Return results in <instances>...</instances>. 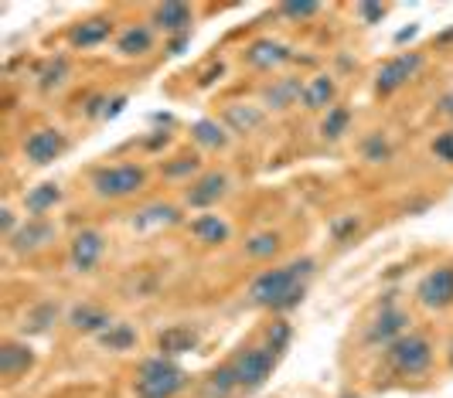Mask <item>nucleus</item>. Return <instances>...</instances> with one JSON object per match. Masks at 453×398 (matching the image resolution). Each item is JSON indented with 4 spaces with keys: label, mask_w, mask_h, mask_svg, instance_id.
Wrapping results in <instances>:
<instances>
[{
    "label": "nucleus",
    "mask_w": 453,
    "mask_h": 398,
    "mask_svg": "<svg viewBox=\"0 0 453 398\" xmlns=\"http://www.w3.org/2000/svg\"><path fill=\"white\" fill-rule=\"evenodd\" d=\"M433 157L443 160V164H453V133H440L433 140Z\"/></svg>",
    "instance_id": "obj_36"
},
{
    "label": "nucleus",
    "mask_w": 453,
    "mask_h": 398,
    "mask_svg": "<svg viewBox=\"0 0 453 398\" xmlns=\"http://www.w3.org/2000/svg\"><path fill=\"white\" fill-rule=\"evenodd\" d=\"M450 364H453V351H450Z\"/></svg>",
    "instance_id": "obj_45"
},
{
    "label": "nucleus",
    "mask_w": 453,
    "mask_h": 398,
    "mask_svg": "<svg viewBox=\"0 0 453 398\" xmlns=\"http://www.w3.org/2000/svg\"><path fill=\"white\" fill-rule=\"evenodd\" d=\"M65 79H68V58H62V55H58V58H51V62L38 72V86L45 88V92L48 88L65 86Z\"/></svg>",
    "instance_id": "obj_33"
},
{
    "label": "nucleus",
    "mask_w": 453,
    "mask_h": 398,
    "mask_svg": "<svg viewBox=\"0 0 453 398\" xmlns=\"http://www.w3.org/2000/svg\"><path fill=\"white\" fill-rule=\"evenodd\" d=\"M300 96H303L300 79H276V82L266 88V106H270V110H290L294 103H300Z\"/></svg>",
    "instance_id": "obj_25"
},
{
    "label": "nucleus",
    "mask_w": 453,
    "mask_h": 398,
    "mask_svg": "<svg viewBox=\"0 0 453 398\" xmlns=\"http://www.w3.org/2000/svg\"><path fill=\"white\" fill-rule=\"evenodd\" d=\"M341 398H362V395H341Z\"/></svg>",
    "instance_id": "obj_44"
},
{
    "label": "nucleus",
    "mask_w": 453,
    "mask_h": 398,
    "mask_svg": "<svg viewBox=\"0 0 453 398\" xmlns=\"http://www.w3.org/2000/svg\"><path fill=\"white\" fill-rule=\"evenodd\" d=\"M290 58H294L290 48L273 42V38H259V42H252L250 48H246V65L259 68V72H273V68L287 65Z\"/></svg>",
    "instance_id": "obj_10"
},
{
    "label": "nucleus",
    "mask_w": 453,
    "mask_h": 398,
    "mask_svg": "<svg viewBox=\"0 0 453 398\" xmlns=\"http://www.w3.org/2000/svg\"><path fill=\"white\" fill-rule=\"evenodd\" d=\"M119 55H127V58H134V55H147L150 48H154V31L147 27V24H134V27H127L123 34H119Z\"/></svg>",
    "instance_id": "obj_23"
},
{
    "label": "nucleus",
    "mask_w": 453,
    "mask_h": 398,
    "mask_svg": "<svg viewBox=\"0 0 453 398\" xmlns=\"http://www.w3.org/2000/svg\"><path fill=\"white\" fill-rule=\"evenodd\" d=\"M314 272V259H294V263L280 265V269H266L263 276H256L250 287V300L256 307L270 310H290L303 300L307 293V279Z\"/></svg>",
    "instance_id": "obj_1"
},
{
    "label": "nucleus",
    "mask_w": 453,
    "mask_h": 398,
    "mask_svg": "<svg viewBox=\"0 0 453 398\" xmlns=\"http://www.w3.org/2000/svg\"><path fill=\"white\" fill-rule=\"evenodd\" d=\"M436 110L443 112L447 119H453V88H450V92H443V96H440V103H436Z\"/></svg>",
    "instance_id": "obj_39"
},
{
    "label": "nucleus",
    "mask_w": 453,
    "mask_h": 398,
    "mask_svg": "<svg viewBox=\"0 0 453 398\" xmlns=\"http://www.w3.org/2000/svg\"><path fill=\"white\" fill-rule=\"evenodd\" d=\"M423 55L419 51H406V55H395V58H388L386 65L375 72V88L382 92V96H392V92H399L403 86H409L416 75H419V68H423Z\"/></svg>",
    "instance_id": "obj_6"
},
{
    "label": "nucleus",
    "mask_w": 453,
    "mask_h": 398,
    "mask_svg": "<svg viewBox=\"0 0 453 398\" xmlns=\"http://www.w3.org/2000/svg\"><path fill=\"white\" fill-rule=\"evenodd\" d=\"M406 324H409L406 313L388 303V307H382V313L375 317V324L368 327V341H372V344H386L388 348L392 341H399V337L406 333Z\"/></svg>",
    "instance_id": "obj_11"
},
{
    "label": "nucleus",
    "mask_w": 453,
    "mask_h": 398,
    "mask_svg": "<svg viewBox=\"0 0 453 398\" xmlns=\"http://www.w3.org/2000/svg\"><path fill=\"white\" fill-rule=\"evenodd\" d=\"M358 14H362L365 24H379L382 18H386V7H382V4H362Z\"/></svg>",
    "instance_id": "obj_38"
},
{
    "label": "nucleus",
    "mask_w": 453,
    "mask_h": 398,
    "mask_svg": "<svg viewBox=\"0 0 453 398\" xmlns=\"http://www.w3.org/2000/svg\"><path fill=\"white\" fill-rule=\"evenodd\" d=\"M99 344H103L106 351H130L136 344V331L130 324H113L106 333H99Z\"/></svg>",
    "instance_id": "obj_29"
},
{
    "label": "nucleus",
    "mask_w": 453,
    "mask_h": 398,
    "mask_svg": "<svg viewBox=\"0 0 453 398\" xmlns=\"http://www.w3.org/2000/svg\"><path fill=\"white\" fill-rule=\"evenodd\" d=\"M103 252H106V239H103V232H96V228H82V232L72 239L68 263H72L75 272H89V269L99 265Z\"/></svg>",
    "instance_id": "obj_8"
},
{
    "label": "nucleus",
    "mask_w": 453,
    "mask_h": 398,
    "mask_svg": "<svg viewBox=\"0 0 453 398\" xmlns=\"http://www.w3.org/2000/svg\"><path fill=\"white\" fill-rule=\"evenodd\" d=\"M235 392H239V381H235L232 364L215 368L211 375L204 378V385H202V398H232Z\"/></svg>",
    "instance_id": "obj_24"
},
{
    "label": "nucleus",
    "mask_w": 453,
    "mask_h": 398,
    "mask_svg": "<svg viewBox=\"0 0 453 398\" xmlns=\"http://www.w3.org/2000/svg\"><path fill=\"white\" fill-rule=\"evenodd\" d=\"M416 300L426 310L453 307V265H436V269H430L419 279V287H416Z\"/></svg>",
    "instance_id": "obj_7"
},
{
    "label": "nucleus",
    "mask_w": 453,
    "mask_h": 398,
    "mask_svg": "<svg viewBox=\"0 0 453 398\" xmlns=\"http://www.w3.org/2000/svg\"><path fill=\"white\" fill-rule=\"evenodd\" d=\"M65 154V136L58 130H35L27 140H24V157L31 160V164H38V167H45V164H55L58 157Z\"/></svg>",
    "instance_id": "obj_9"
},
{
    "label": "nucleus",
    "mask_w": 453,
    "mask_h": 398,
    "mask_svg": "<svg viewBox=\"0 0 453 398\" xmlns=\"http://www.w3.org/2000/svg\"><path fill=\"white\" fill-rule=\"evenodd\" d=\"M110 34H113V21H106V18H92V21L75 24V27L68 31V42L75 44V48H96V44L106 42Z\"/></svg>",
    "instance_id": "obj_18"
},
{
    "label": "nucleus",
    "mask_w": 453,
    "mask_h": 398,
    "mask_svg": "<svg viewBox=\"0 0 453 398\" xmlns=\"http://www.w3.org/2000/svg\"><path fill=\"white\" fill-rule=\"evenodd\" d=\"M58 201H62V188L45 180V184H38V188H31V191L24 195V208L31 211V218H45Z\"/></svg>",
    "instance_id": "obj_20"
},
{
    "label": "nucleus",
    "mask_w": 453,
    "mask_h": 398,
    "mask_svg": "<svg viewBox=\"0 0 453 398\" xmlns=\"http://www.w3.org/2000/svg\"><path fill=\"white\" fill-rule=\"evenodd\" d=\"M68 324H72V331H79V333H106L113 327L110 313L103 307H92V303H82V307L72 310V313H68Z\"/></svg>",
    "instance_id": "obj_16"
},
{
    "label": "nucleus",
    "mask_w": 453,
    "mask_h": 398,
    "mask_svg": "<svg viewBox=\"0 0 453 398\" xmlns=\"http://www.w3.org/2000/svg\"><path fill=\"white\" fill-rule=\"evenodd\" d=\"M334 96H338V86H334V79H331V75H314V79L303 86V96H300V103H303V110H311V112L331 110V106H334Z\"/></svg>",
    "instance_id": "obj_14"
},
{
    "label": "nucleus",
    "mask_w": 453,
    "mask_h": 398,
    "mask_svg": "<svg viewBox=\"0 0 453 398\" xmlns=\"http://www.w3.org/2000/svg\"><path fill=\"white\" fill-rule=\"evenodd\" d=\"M31 364H35V354H31V348H27V344L7 341V344L0 348V375H4V378L24 375Z\"/></svg>",
    "instance_id": "obj_19"
},
{
    "label": "nucleus",
    "mask_w": 453,
    "mask_h": 398,
    "mask_svg": "<svg viewBox=\"0 0 453 398\" xmlns=\"http://www.w3.org/2000/svg\"><path fill=\"white\" fill-rule=\"evenodd\" d=\"M178 218L181 215H178L174 204H150V208L134 215V228L136 232H154V228H164V225H174Z\"/></svg>",
    "instance_id": "obj_22"
},
{
    "label": "nucleus",
    "mask_w": 453,
    "mask_h": 398,
    "mask_svg": "<svg viewBox=\"0 0 453 398\" xmlns=\"http://www.w3.org/2000/svg\"><path fill=\"white\" fill-rule=\"evenodd\" d=\"M191 21H195V14H191L188 4H160L157 11H154V24L164 34H181L184 38Z\"/></svg>",
    "instance_id": "obj_15"
},
{
    "label": "nucleus",
    "mask_w": 453,
    "mask_h": 398,
    "mask_svg": "<svg viewBox=\"0 0 453 398\" xmlns=\"http://www.w3.org/2000/svg\"><path fill=\"white\" fill-rule=\"evenodd\" d=\"M58 313H62V307H58L55 300L35 303V307L27 310V317H24V333H45L48 327L58 320Z\"/></svg>",
    "instance_id": "obj_26"
},
{
    "label": "nucleus",
    "mask_w": 453,
    "mask_h": 398,
    "mask_svg": "<svg viewBox=\"0 0 453 398\" xmlns=\"http://www.w3.org/2000/svg\"><path fill=\"white\" fill-rule=\"evenodd\" d=\"M191 235L204 245H222V242H228L232 228H228V221L219 218V215H198V218H191Z\"/></svg>",
    "instance_id": "obj_21"
},
{
    "label": "nucleus",
    "mask_w": 453,
    "mask_h": 398,
    "mask_svg": "<svg viewBox=\"0 0 453 398\" xmlns=\"http://www.w3.org/2000/svg\"><path fill=\"white\" fill-rule=\"evenodd\" d=\"M55 239V225L48 218H27L14 232V239H11V245H14V252H38V249H45L48 242Z\"/></svg>",
    "instance_id": "obj_12"
},
{
    "label": "nucleus",
    "mask_w": 453,
    "mask_h": 398,
    "mask_svg": "<svg viewBox=\"0 0 453 398\" xmlns=\"http://www.w3.org/2000/svg\"><path fill=\"white\" fill-rule=\"evenodd\" d=\"M266 344H270L276 354L283 351V348L290 344V324H273L270 331H266Z\"/></svg>",
    "instance_id": "obj_35"
},
{
    "label": "nucleus",
    "mask_w": 453,
    "mask_h": 398,
    "mask_svg": "<svg viewBox=\"0 0 453 398\" xmlns=\"http://www.w3.org/2000/svg\"><path fill=\"white\" fill-rule=\"evenodd\" d=\"M351 126V110H344V106H331L327 116H324V123H320V136L324 140H341L344 133Z\"/></svg>",
    "instance_id": "obj_30"
},
{
    "label": "nucleus",
    "mask_w": 453,
    "mask_h": 398,
    "mask_svg": "<svg viewBox=\"0 0 453 398\" xmlns=\"http://www.w3.org/2000/svg\"><path fill=\"white\" fill-rule=\"evenodd\" d=\"M143 184H147V171L140 164H113L92 174V191L99 198H134Z\"/></svg>",
    "instance_id": "obj_5"
},
{
    "label": "nucleus",
    "mask_w": 453,
    "mask_h": 398,
    "mask_svg": "<svg viewBox=\"0 0 453 398\" xmlns=\"http://www.w3.org/2000/svg\"><path fill=\"white\" fill-rule=\"evenodd\" d=\"M191 136H195L202 147H208V150H219V147L228 143V133L219 119H198V123L191 126Z\"/></svg>",
    "instance_id": "obj_28"
},
{
    "label": "nucleus",
    "mask_w": 453,
    "mask_h": 398,
    "mask_svg": "<svg viewBox=\"0 0 453 398\" xmlns=\"http://www.w3.org/2000/svg\"><path fill=\"white\" fill-rule=\"evenodd\" d=\"M263 110H256V106H242V103H235V106H228L226 110V123L232 126L235 133H252L263 126Z\"/></svg>",
    "instance_id": "obj_27"
},
{
    "label": "nucleus",
    "mask_w": 453,
    "mask_h": 398,
    "mask_svg": "<svg viewBox=\"0 0 453 398\" xmlns=\"http://www.w3.org/2000/svg\"><path fill=\"white\" fill-rule=\"evenodd\" d=\"M276 357L280 354L273 351L270 344H256V348H242L228 364L235 371V381H239V392H256L266 385V378L273 375L276 368Z\"/></svg>",
    "instance_id": "obj_4"
},
{
    "label": "nucleus",
    "mask_w": 453,
    "mask_h": 398,
    "mask_svg": "<svg viewBox=\"0 0 453 398\" xmlns=\"http://www.w3.org/2000/svg\"><path fill=\"white\" fill-rule=\"evenodd\" d=\"M362 157L368 164H388L392 160V143L386 133H368L362 140Z\"/></svg>",
    "instance_id": "obj_31"
},
{
    "label": "nucleus",
    "mask_w": 453,
    "mask_h": 398,
    "mask_svg": "<svg viewBox=\"0 0 453 398\" xmlns=\"http://www.w3.org/2000/svg\"><path fill=\"white\" fill-rule=\"evenodd\" d=\"M184 385H188V371L178 361L157 354V357H147L140 364L134 392L136 398H178L184 392Z\"/></svg>",
    "instance_id": "obj_2"
},
{
    "label": "nucleus",
    "mask_w": 453,
    "mask_h": 398,
    "mask_svg": "<svg viewBox=\"0 0 453 398\" xmlns=\"http://www.w3.org/2000/svg\"><path fill=\"white\" fill-rule=\"evenodd\" d=\"M195 344H198V331L188 327V324H174V327H167L157 337V348L164 357H178V354L195 351Z\"/></svg>",
    "instance_id": "obj_17"
},
{
    "label": "nucleus",
    "mask_w": 453,
    "mask_h": 398,
    "mask_svg": "<svg viewBox=\"0 0 453 398\" xmlns=\"http://www.w3.org/2000/svg\"><path fill=\"white\" fill-rule=\"evenodd\" d=\"M226 191H228V177L219 174V171H211V174L198 177V180L188 188L184 201H188L191 208H208V204H215L219 198H226Z\"/></svg>",
    "instance_id": "obj_13"
},
{
    "label": "nucleus",
    "mask_w": 453,
    "mask_h": 398,
    "mask_svg": "<svg viewBox=\"0 0 453 398\" xmlns=\"http://www.w3.org/2000/svg\"><path fill=\"white\" fill-rule=\"evenodd\" d=\"M127 106V96H116V99H110V106H106V116L103 119H113V116H119V110Z\"/></svg>",
    "instance_id": "obj_40"
},
{
    "label": "nucleus",
    "mask_w": 453,
    "mask_h": 398,
    "mask_svg": "<svg viewBox=\"0 0 453 398\" xmlns=\"http://www.w3.org/2000/svg\"><path fill=\"white\" fill-rule=\"evenodd\" d=\"M386 364L403 378L423 375L433 364V344L423 333H403L386 348Z\"/></svg>",
    "instance_id": "obj_3"
},
{
    "label": "nucleus",
    "mask_w": 453,
    "mask_h": 398,
    "mask_svg": "<svg viewBox=\"0 0 453 398\" xmlns=\"http://www.w3.org/2000/svg\"><path fill=\"white\" fill-rule=\"evenodd\" d=\"M320 11V4H283L280 7V14H287V18H314Z\"/></svg>",
    "instance_id": "obj_37"
},
{
    "label": "nucleus",
    "mask_w": 453,
    "mask_h": 398,
    "mask_svg": "<svg viewBox=\"0 0 453 398\" xmlns=\"http://www.w3.org/2000/svg\"><path fill=\"white\" fill-rule=\"evenodd\" d=\"M195 171H198V157H191V154H181V157H174V160L164 164V177H171V180L191 177Z\"/></svg>",
    "instance_id": "obj_34"
},
{
    "label": "nucleus",
    "mask_w": 453,
    "mask_h": 398,
    "mask_svg": "<svg viewBox=\"0 0 453 398\" xmlns=\"http://www.w3.org/2000/svg\"><path fill=\"white\" fill-rule=\"evenodd\" d=\"M280 252V235L276 232H259L246 242V256L250 259H273Z\"/></svg>",
    "instance_id": "obj_32"
},
{
    "label": "nucleus",
    "mask_w": 453,
    "mask_h": 398,
    "mask_svg": "<svg viewBox=\"0 0 453 398\" xmlns=\"http://www.w3.org/2000/svg\"><path fill=\"white\" fill-rule=\"evenodd\" d=\"M0 221H4V235L14 239V215L11 211H0Z\"/></svg>",
    "instance_id": "obj_41"
},
{
    "label": "nucleus",
    "mask_w": 453,
    "mask_h": 398,
    "mask_svg": "<svg viewBox=\"0 0 453 398\" xmlns=\"http://www.w3.org/2000/svg\"><path fill=\"white\" fill-rule=\"evenodd\" d=\"M412 34H416V27H406V31H399V34H395V42H409Z\"/></svg>",
    "instance_id": "obj_43"
},
{
    "label": "nucleus",
    "mask_w": 453,
    "mask_h": 398,
    "mask_svg": "<svg viewBox=\"0 0 453 398\" xmlns=\"http://www.w3.org/2000/svg\"><path fill=\"white\" fill-rule=\"evenodd\" d=\"M348 228H358V221H355V218L334 221V235H338V239H344V232H348Z\"/></svg>",
    "instance_id": "obj_42"
}]
</instances>
